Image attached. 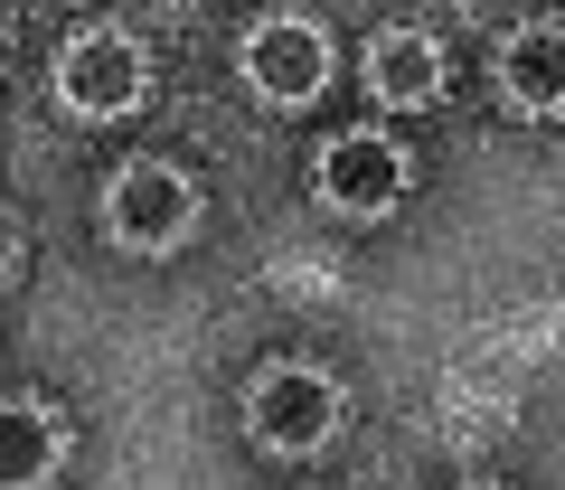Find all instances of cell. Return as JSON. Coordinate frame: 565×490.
<instances>
[{
	"instance_id": "1",
	"label": "cell",
	"mask_w": 565,
	"mask_h": 490,
	"mask_svg": "<svg viewBox=\"0 0 565 490\" xmlns=\"http://www.w3.org/2000/svg\"><path fill=\"white\" fill-rule=\"evenodd\" d=\"M189 226H199V189L180 161H122L104 180V236L122 255H180Z\"/></svg>"
},
{
	"instance_id": "2",
	"label": "cell",
	"mask_w": 565,
	"mask_h": 490,
	"mask_svg": "<svg viewBox=\"0 0 565 490\" xmlns=\"http://www.w3.org/2000/svg\"><path fill=\"white\" fill-rule=\"evenodd\" d=\"M340 387H330L321 368L302 359H274L255 368V387H245V434H255L264 452H282V462H302V452H321L330 434H340Z\"/></svg>"
},
{
	"instance_id": "3",
	"label": "cell",
	"mask_w": 565,
	"mask_h": 490,
	"mask_svg": "<svg viewBox=\"0 0 565 490\" xmlns=\"http://www.w3.org/2000/svg\"><path fill=\"white\" fill-rule=\"evenodd\" d=\"M57 104L76 122H114L151 104V57H141L132 29H76L57 47Z\"/></svg>"
},
{
	"instance_id": "4",
	"label": "cell",
	"mask_w": 565,
	"mask_h": 490,
	"mask_svg": "<svg viewBox=\"0 0 565 490\" xmlns=\"http://www.w3.org/2000/svg\"><path fill=\"white\" fill-rule=\"evenodd\" d=\"M311 189H321L330 217H386V207L415 189V161H405L396 132H330L321 161H311Z\"/></svg>"
},
{
	"instance_id": "5",
	"label": "cell",
	"mask_w": 565,
	"mask_h": 490,
	"mask_svg": "<svg viewBox=\"0 0 565 490\" xmlns=\"http://www.w3.org/2000/svg\"><path fill=\"white\" fill-rule=\"evenodd\" d=\"M236 66H245V85H255V104L302 114V104L330 85V39H321V20H292V10H282V20H255V29H245Z\"/></svg>"
},
{
	"instance_id": "6",
	"label": "cell",
	"mask_w": 565,
	"mask_h": 490,
	"mask_svg": "<svg viewBox=\"0 0 565 490\" xmlns=\"http://www.w3.org/2000/svg\"><path fill=\"white\" fill-rule=\"evenodd\" d=\"M490 85H500V104L519 122H556L565 114V20H527L509 29L500 66H490Z\"/></svg>"
},
{
	"instance_id": "7",
	"label": "cell",
	"mask_w": 565,
	"mask_h": 490,
	"mask_svg": "<svg viewBox=\"0 0 565 490\" xmlns=\"http://www.w3.org/2000/svg\"><path fill=\"white\" fill-rule=\"evenodd\" d=\"M444 85H452V57L434 29H377L367 39V95L386 114H424V104H444Z\"/></svg>"
},
{
	"instance_id": "8",
	"label": "cell",
	"mask_w": 565,
	"mask_h": 490,
	"mask_svg": "<svg viewBox=\"0 0 565 490\" xmlns=\"http://www.w3.org/2000/svg\"><path fill=\"white\" fill-rule=\"evenodd\" d=\"M57 471H66V415L20 387L10 406H0V481L10 490H47Z\"/></svg>"
},
{
	"instance_id": "9",
	"label": "cell",
	"mask_w": 565,
	"mask_h": 490,
	"mask_svg": "<svg viewBox=\"0 0 565 490\" xmlns=\"http://www.w3.org/2000/svg\"><path fill=\"white\" fill-rule=\"evenodd\" d=\"M481 490H490V481H481Z\"/></svg>"
}]
</instances>
